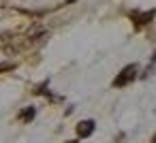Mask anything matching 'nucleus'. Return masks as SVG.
I'll list each match as a JSON object with an SVG mask.
<instances>
[{"label": "nucleus", "mask_w": 156, "mask_h": 143, "mask_svg": "<svg viewBox=\"0 0 156 143\" xmlns=\"http://www.w3.org/2000/svg\"><path fill=\"white\" fill-rule=\"evenodd\" d=\"M75 130H77V134H79L81 139H86V137H90V134L94 132V122H92V120H83V122L77 124Z\"/></svg>", "instance_id": "2"}, {"label": "nucleus", "mask_w": 156, "mask_h": 143, "mask_svg": "<svg viewBox=\"0 0 156 143\" xmlns=\"http://www.w3.org/2000/svg\"><path fill=\"white\" fill-rule=\"evenodd\" d=\"M135 75H137V64H128L118 77H115V81H113V85H126V83H130L133 79H135Z\"/></svg>", "instance_id": "1"}, {"label": "nucleus", "mask_w": 156, "mask_h": 143, "mask_svg": "<svg viewBox=\"0 0 156 143\" xmlns=\"http://www.w3.org/2000/svg\"><path fill=\"white\" fill-rule=\"evenodd\" d=\"M32 115H34V107H28V109H24V111L20 113V117H22V120H26V122H30V120H32Z\"/></svg>", "instance_id": "3"}, {"label": "nucleus", "mask_w": 156, "mask_h": 143, "mask_svg": "<svg viewBox=\"0 0 156 143\" xmlns=\"http://www.w3.org/2000/svg\"><path fill=\"white\" fill-rule=\"evenodd\" d=\"M66 143H77V141H66Z\"/></svg>", "instance_id": "4"}]
</instances>
